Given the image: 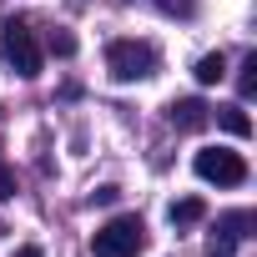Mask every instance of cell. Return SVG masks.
Segmentation results:
<instances>
[{
	"mask_svg": "<svg viewBox=\"0 0 257 257\" xmlns=\"http://www.w3.org/2000/svg\"><path fill=\"white\" fill-rule=\"evenodd\" d=\"M142 247H147V227H142L137 212L111 217V222L96 227V237H91V252H96V257H137Z\"/></svg>",
	"mask_w": 257,
	"mask_h": 257,
	"instance_id": "cell-1",
	"label": "cell"
},
{
	"mask_svg": "<svg viewBox=\"0 0 257 257\" xmlns=\"http://www.w3.org/2000/svg\"><path fill=\"white\" fill-rule=\"evenodd\" d=\"M106 71H111V81H121V86L147 81V76H157V51H152L147 41H111V46H106Z\"/></svg>",
	"mask_w": 257,
	"mask_h": 257,
	"instance_id": "cell-2",
	"label": "cell"
},
{
	"mask_svg": "<svg viewBox=\"0 0 257 257\" xmlns=\"http://www.w3.org/2000/svg\"><path fill=\"white\" fill-rule=\"evenodd\" d=\"M0 46H6V61L16 66V76H41V46H36V31L26 21H6L0 26Z\"/></svg>",
	"mask_w": 257,
	"mask_h": 257,
	"instance_id": "cell-3",
	"label": "cell"
},
{
	"mask_svg": "<svg viewBox=\"0 0 257 257\" xmlns=\"http://www.w3.org/2000/svg\"><path fill=\"white\" fill-rule=\"evenodd\" d=\"M192 167H197L202 182H217V187H242L247 182V162L237 152H222V147H202Z\"/></svg>",
	"mask_w": 257,
	"mask_h": 257,
	"instance_id": "cell-4",
	"label": "cell"
},
{
	"mask_svg": "<svg viewBox=\"0 0 257 257\" xmlns=\"http://www.w3.org/2000/svg\"><path fill=\"white\" fill-rule=\"evenodd\" d=\"M247 222H252V212H232V217H222L217 232H212V257H232V252H237V237H242Z\"/></svg>",
	"mask_w": 257,
	"mask_h": 257,
	"instance_id": "cell-5",
	"label": "cell"
},
{
	"mask_svg": "<svg viewBox=\"0 0 257 257\" xmlns=\"http://www.w3.org/2000/svg\"><path fill=\"white\" fill-rule=\"evenodd\" d=\"M172 126H177V132H197V126H207V106L202 101H177L172 106Z\"/></svg>",
	"mask_w": 257,
	"mask_h": 257,
	"instance_id": "cell-6",
	"label": "cell"
},
{
	"mask_svg": "<svg viewBox=\"0 0 257 257\" xmlns=\"http://www.w3.org/2000/svg\"><path fill=\"white\" fill-rule=\"evenodd\" d=\"M192 76H197V86H217V81L227 76V61H222V51H212V56H202Z\"/></svg>",
	"mask_w": 257,
	"mask_h": 257,
	"instance_id": "cell-7",
	"label": "cell"
},
{
	"mask_svg": "<svg viewBox=\"0 0 257 257\" xmlns=\"http://www.w3.org/2000/svg\"><path fill=\"white\" fill-rule=\"evenodd\" d=\"M202 217H207L202 197H182V202H172V222H177V227H192V222H202Z\"/></svg>",
	"mask_w": 257,
	"mask_h": 257,
	"instance_id": "cell-8",
	"label": "cell"
},
{
	"mask_svg": "<svg viewBox=\"0 0 257 257\" xmlns=\"http://www.w3.org/2000/svg\"><path fill=\"white\" fill-rule=\"evenodd\" d=\"M217 121L227 126V132H232V137H252V121H247V111H242V106H227V111H222Z\"/></svg>",
	"mask_w": 257,
	"mask_h": 257,
	"instance_id": "cell-9",
	"label": "cell"
},
{
	"mask_svg": "<svg viewBox=\"0 0 257 257\" xmlns=\"http://www.w3.org/2000/svg\"><path fill=\"white\" fill-rule=\"evenodd\" d=\"M237 91H242V96H252V91H257V51H252V56L242 61V76H237Z\"/></svg>",
	"mask_w": 257,
	"mask_h": 257,
	"instance_id": "cell-10",
	"label": "cell"
},
{
	"mask_svg": "<svg viewBox=\"0 0 257 257\" xmlns=\"http://www.w3.org/2000/svg\"><path fill=\"white\" fill-rule=\"evenodd\" d=\"M51 51H56V56H76V36H66V31H51Z\"/></svg>",
	"mask_w": 257,
	"mask_h": 257,
	"instance_id": "cell-11",
	"label": "cell"
},
{
	"mask_svg": "<svg viewBox=\"0 0 257 257\" xmlns=\"http://www.w3.org/2000/svg\"><path fill=\"white\" fill-rule=\"evenodd\" d=\"M11 197H16V172L0 162V202H11Z\"/></svg>",
	"mask_w": 257,
	"mask_h": 257,
	"instance_id": "cell-12",
	"label": "cell"
},
{
	"mask_svg": "<svg viewBox=\"0 0 257 257\" xmlns=\"http://www.w3.org/2000/svg\"><path fill=\"white\" fill-rule=\"evenodd\" d=\"M116 197H121V192H116V187H96V202H101V207H111V202H116Z\"/></svg>",
	"mask_w": 257,
	"mask_h": 257,
	"instance_id": "cell-13",
	"label": "cell"
},
{
	"mask_svg": "<svg viewBox=\"0 0 257 257\" xmlns=\"http://www.w3.org/2000/svg\"><path fill=\"white\" fill-rule=\"evenodd\" d=\"M16 257H46V252H41V247H21Z\"/></svg>",
	"mask_w": 257,
	"mask_h": 257,
	"instance_id": "cell-14",
	"label": "cell"
}]
</instances>
